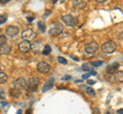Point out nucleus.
Instances as JSON below:
<instances>
[{
    "mask_svg": "<svg viewBox=\"0 0 123 114\" xmlns=\"http://www.w3.org/2000/svg\"><path fill=\"white\" fill-rule=\"evenodd\" d=\"M15 114H22V110H18L17 113H15Z\"/></svg>",
    "mask_w": 123,
    "mask_h": 114,
    "instance_id": "e433bc0d",
    "label": "nucleus"
},
{
    "mask_svg": "<svg viewBox=\"0 0 123 114\" xmlns=\"http://www.w3.org/2000/svg\"><path fill=\"white\" fill-rule=\"evenodd\" d=\"M37 26H38V29H39V30H40V31H41L42 33H45L46 26H45V22H44V21H38V24H37Z\"/></svg>",
    "mask_w": 123,
    "mask_h": 114,
    "instance_id": "a211bd4d",
    "label": "nucleus"
},
{
    "mask_svg": "<svg viewBox=\"0 0 123 114\" xmlns=\"http://www.w3.org/2000/svg\"><path fill=\"white\" fill-rule=\"evenodd\" d=\"M5 34L10 38L15 37L18 34V28L15 26H8L5 30Z\"/></svg>",
    "mask_w": 123,
    "mask_h": 114,
    "instance_id": "9d476101",
    "label": "nucleus"
},
{
    "mask_svg": "<svg viewBox=\"0 0 123 114\" xmlns=\"http://www.w3.org/2000/svg\"><path fill=\"white\" fill-rule=\"evenodd\" d=\"M18 50H20L21 52L27 53V52H29L31 50V43L28 42V41H23L18 45Z\"/></svg>",
    "mask_w": 123,
    "mask_h": 114,
    "instance_id": "9b49d317",
    "label": "nucleus"
},
{
    "mask_svg": "<svg viewBox=\"0 0 123 114\" xmlns=\"http://www.w3.org/2000/svg\"><path fill=\"white\" fill-rule=\"evenodd\" d=\"M57 61H59L60 63H62V64H67V63H68L67 59H66V58H64V57H62V56L57 57Z\"/></svg>",
    "mask_w": 123,
    "mask_h": 114,
    "instance_id": "393cba45",
    "label": "nucleus"
},
{
    "mask_svg": "<svg viewBox=\"0 0 123 114\" xmlns=\"http://www.w3.org/2000/svg\"><path fill=\"white\" fill-rule=\"evenodd\" d=\"M97 74V73H95V71H89V73H86L85 74H83L82 75V78L83 79H86V78H88L90 77V75H95Z\"/></svg>",
    "mask_w": 123,
    "mask_h": 114,
    "instance_id": "5701e85b",
    "label": "nucleus"
},
{
    "mask_svg": "<svg viewBox=\"0 0 123 114\" xmlns=\"http://www.w3.org/2000/svg\"><path fill=\"white\" fill-rule=\"evenodd\" d=\"M50 52H51L50 46H49V45H45L44 48H43V51H42V54L43 55H48Z\"/></svg>",
    "mask_w": 123,
    "mask_h": 114,
    "instance_id": "412c9836",
    "label": "nucleus"
},
{
    "mask_svg": "<svg viewBox=\"0 0 123 114\" xmlns=\"http://www.w3.org/2000/svg\"><path fill=\"white\" fill-rule=\"evenodd\" d=\"M26 114H32V109H28V110H27Z\"/></svg>",
    "mask_w": 123,
    "mask_h": 114,
    "instance_id": "2f4dec72",
    "label": "nucleus"
},
{
    "mask_svg": "<svg viewBox=\"0 0 123 114\" xmlns=\"http://www.w3.org/2000/svg\"><path fill=\"white\" fill-rule=\"evenodd\" d=\"M98 49V44L97 42H90V43L86 44L85 46V52L87 54H95V52Z\"/></svg>",
    "mask_w": 123,
    "mask_h": 114,
    "instance_id": "423d86ee",
    "label": "nucleus"
},
{
    "mask_svg": "<svg viewBox=\"0 0 123 114\" xmlns=\"http://www.w3.org/2000/svg\"><path fill=\"white\" fill-rule=\"evenodd\" d=\"M87 95H89V96H95V92H94V90L90 88V87H86L85 88V91H84Z\"/></svg>",
    "mask_w": 123,
    "mask_h": 114,
    "instance_id": "aec40b11",
    "label": "nucleus"
},
{
    "mask_svg": "<svg viewBox=\"0 0 123 114\" xmlns=\"http://www.w3.org/2000/svg\"><path fill=\"white\" fill-rule=\"evenodd\" d=\"M92 66H95V67H98V66H102L103 65V61H94L91 63Z\"/></svg>",
    "mask_w": 123,
    "mask_h": 114,
    "instance_id": "bb28decb",
    "label": "nucleus"
},
{
    "mask_svg": "<svg viewBox=\"0 0 123 114\" xmlns=\"http://www.w3.org/2000/svg\"><path fill=\"white\" fill-rule=\"evenodd\" d=\"M122 39H123V36H122Z\"/></svg>",
    "mask_w": 123,
    "mask_h": 114,
    "instance_id": "ea45409f",
    "label": "nucleus"
},
{
    "mask_svg": "<svg viewBox=\"0 0 123 114\" xmlns=\"http://www.w3.org/2000/svg\"><path fill=\"white\" fill-rule=\"evenodd\" d=\"M39 83H40V78L37 77H33V78H29L28 83H27V85H28V92H30V93L36 92Z\"/></svg>",
    "mask_w": 123,
    "mask_h": 114,
    "instance_id": "f03ea898",
    "label": "nucleus"
},
{
    "mask_svg": "<svg viewBox=\"0 0 123 114\" xmlns=\"http://www.w3.org/2000/svg\"><path fill=\"white\" fill-rule=\"evenodd\" d=\"M8 1H9V0H0V2H1V3H7Z\"/></svg>",
    "mask_w": 123,
    "mask_h": 114,
    "instance_id": "f704fd0d",
    "label": "nucleus"
},
{
    "mask_svg": "<svg viewBox=\"0 0 123 114\" xmlns=\"http://www.w3.org/2000/svg\"><path fill=\"white\" fill-rule=\"evenodd\" d=\"M0 99H5V93H4V91H0Z\"/></svg>",
    "mask_w": 123,
    "mask_h": 114,
    "instance_id": "c85d7f7f",
    "label": "nucleus"
},
{
    "mask_svg": "<svg viewBox=\"0 0 123 114\" xmlns=\"http://www.w3.org/2000/svg\"><path fill=\"white\" fill-rule=\"evenodd\" d=\"M33 20H34V17H28V21H32Z\"/></svg>",
    "mask_w": 123,
    "mask_h": 114,
    "instance_id": "c9c22d12",
    "label": "nucleus"
},
{
    "mask_svg": "<svg viewBox=\"0 0 123 114\" xmlns=\"http://www.w3.org/2000/svg\"><path fill=\"white\" fill-rule=\"evenodd\" d=\"M106 114H111V113H110V112H107V113H106Z\"/></svg>",
    "mask_w": 123,
    "mask_h": 114,
    "instance_id": "58836bf2",
    "label": "nucleus"
},
{
    "mask_svg": "<svg viewBox=\"0 0 123 114\" xmlns=\"http://www.w3.org/2000/svg\"><path fill=\"white\" fill-rule=\"evenodd\" d=\"M37 70L41 73H47L50 70V65L45 61H40L37 64Z\"/></svg>",
    "mask_w": 123,
    "mask_h": 114,
    "instance_id": "6e6552de",
    "label": "nucleus"
},
{
    "mask_svg": "<svg viewBox=\"0 0 123 114\" xmlns=\"http://www.w3.org/2000/svg\"><path fill=\"white\" fill-rule=\"evenodd\" d=\"M116 50V44L113 41H108L102 45V51L106 54H111Z\"/></svg>",
    "mask_w": 123,
    "mask_h": 114,
    "instance_id": "7ed1b4c3",
    "label": "nucleus"
},
{
    "mask_svg": "<svg viewBox=\"0 0 123 114\" xmlns=\"http://www.w3.org/2000/svg\"><path fill=\"white\" fill-rule=\"evenodd\" d=\"M87 83H88V85H94L95 82L94 81H90V79H89V81H87Z\"/></svg>",
    "mask_w": 123,
    "mask_h": 114,
    "instance_id": "c756f323",
    "label": "nucleus"
},
{
    "mask_svg": "<svg viewBox=\"0 0 123 114\" xmlns=\"http://www.w3.org/2000/svg\"><path fill=\"white\" fill-rule=\"evenodd\" d=\"M106 1H107V0H97V2H98V3H104Z\"/></svg>",
    "mask_w": 123,
    "mask_h": 114,
    "instance_id": "72a5a7b5",
    "label": "nucleus"
},
{
    "mask_svg": "<svg viewBox=\"0 0 123 114\" xmlns=\"http://www.w3.org/2000/svg\"><path fill=\"white\" fill-rule=\"evenodd\" d=\"M114 81L117 83H123V70H119L114 74Z\"/></svg>",
    "mask_w": 123,
    "mask_h": 114,
    "instance_id": "2eb2a0df",
    "label": "nucleus"
},
{
    "mask_svg": "<svg viewBox=\"0 0 123 114\" xmlns=\"http://www.w3.org/2000/svg\"><path fill=\"white\" fill-rule=\"evenodd\" d=\"M12 86H13L14 89L21 91V90H24L27 87V82H26V79L24 78H20L15 79V81L13 82Z\"/></svg>",
    "mask_w": 123,
    "mask_h": 114,
    "instance_id": "0eeeda50",
    "label": "nucleus"
},
{
    "mask_svg": "<svg viewBox=\"0 0 123 114\" xmlns=\"http://www.w3.org/2000/svg\"><path fill=\"white\" fill-rule=\"evenodd\" d=\"M7 79H8V77H7V74L4 73H0V83H4L7 82Z\"/></svg>",
    "mask_w": 123,
    "mask_h": 114,
    "instance_id": "6ab92c4d",
    "label": "nucleus"
},
{
    "mask_svg": "<svg viewBox=\"0 0 123 114\" xmlns=\"http://www.w3.org/2000/svg\"><path fill=\"white\" fill-rule=\"evenodd\" d=\"M118 67H119V63H118V62H114V63H112V64H109V65L107 66L106 70H107L108 73H112L113 71H115V70L118 69Z\"/></svg>",
    "mask_w": 123,
    "mask_h": 114,
    "instance_id": "4468645a",
    "label": "nucleus"
},
{
    "mask_svg": "<svg viewBox=\"0 0 123 114\" xmlns=\"http://www.w3.org/2000/svg\"><path fill=\"white\" fill-rule=\"evenodd\" d=\"M0 52H1V51H0Z\"/></svg>",
    "mask_w": 123,
    "mask_h": 114,
    "instance_id": "a19ab883",
    "label": "nucleus"
},
{
    "mask_svg": "<svg viewBox=\"0 0 123 114\" xmlns=\"http://www.w3.org/2000/svg\"><path fill=\"white\" fill-rule=\"evenodd\" d=\"M106 78L108 79V81H114V74L113 73H108L107 75H106Z\"/></svg>",
    "mask_w": 123,
    "mask_h": 114,
    "instance_id": "cd10ccee",
    "label": "nucleus"
},
{
    "mask_svg": "<svg viewBox=\"0 0 123 114\" xmlns=\"http://www.w3.org/2000/svg\"><path fill=\"white\" fill-rule=\"evenodd\" d=\"M91 63H84L83 65H82V69L84 71H91Z\"/></svg>",
    "mask_w": 123,
    "mask_h": 114,
    "instance_id": "4be33fe9",
    "label": "nucleus"
},
{
    "mask_svg": "<svg viewBox=\"0 0 123 114\" xmlns=\"http://www.w3.org/2000/svg\"><path fill=\"white\" fill-rule=\"evenodd\" d=\"M43 48H44V45L42 44L40 41H36L31 45V50H33V52L35 53V54H38V53L42 52L43 51Z\"/></svg>",
    "mask_w": 123,
    "mask_h": 114,
    "instance_id": "1a4fd4ad",
    "label": "nucleus"
},
{
    "mask_svg": "<svg viewBox=\"0 0 123 114\" xmlns=\"http://www.w3.org/2000/svg\"><path fill=\"white\" fill-rule=\"evenodd\" d=\"M1 105H2V106H6V105H7V103H4V102H1Z\"/></svg>",
    "mask_w": 123,
    "mask_h": 114,
    "instance_id": "4c0bfd02",
    "label": "nucleus"
},
{
    "mask_svg": "<svg viewBox=\"0 0 123 114\" xmlns=\"http://www.w3.org/2000/svg\"><path fill=\"white\" fill-rule=\"evenodd\" d=\"M0 51L2 53H4V54H8V53H10V51H11V46L8 44L2 45V46H0Z\"/></svg>",
    "mask_w": 123,
    "mask_h": 114,
    "instance_id": "dca6fc26",
    "label": "nucleus"
},
{
    "mask_svg": "<svg viewBox=\"0 0 123 114\" xmlns=\"http://www.w3.org/2000/svg\"><path fill=\"white\" fill-rule=\"evenodd\" d=\"M62 21H63L68 26H76L77 25H78V22H79L78 18L72 16H70V14L62 16Z\"/></svg>",
    "mask_w": 123,
    "mask_h": 114,
    "instance_id": "20e7f679",
    "label": "nucleus"
},
{
    "mask_svg": "<svg viewBox=\"0 0 123 114\" xmlns=\"http://www.w3.org/2000/svg\"><path fill=\"white\" fill-rule=\"evenodd\" d=\"M6 21H7V16H4V14H0V25L4 24Z\"/></svg>",
    "mask_w": 123,
    "mask_h": 114,
    "instance_id": "a878e982",
    "label": "nucleus"
},
{
    "mask_svg": "<svg viewBox=\"0 0 123 114\" xmlns=\"http://www.w3.org/2000/svg\"><path fill=\"white\" fill-rule=\"evenodd\" d=\"M53 83H55V78H50L47 82L45 83V85L43 86L42 92L45 93V92H47V91H49V90H50V89L52 88V87H53Z\"/></svg>",
    "mask_w": 123,
    "mask_h": 114,
    "instance_id": "f8f14e48",
    "label": "nucleus"
},
{
    "mask_svg": "<svg viewBox=\"0 0 123 114\" xmlns=\"http://www.w3.org/2000/svg\"><path fill=\"white\" fill-rule=\"evenodd\" d=\"M71 78H70V75H65V77L63 78V79L64 81H66V79H70Z\"/></svg>",
    "mask_w": 123,
    "mask_h": 114,
    "instance_id": "7c9ffc66",
    "label": "nucleus"
},
{
    "mask_svg": "<svg viewBox=\"0 0 123 114\" xmlns=\"http://www.w3.org/2000/svg\"><path fill=\"white\" fill-rule=\"evenodd\" d=\"M63 30H64V26L60 21H55L51 25V28L49 30V34H50V36H59L62 34Z\"/></svg>",
    "mask_w": 123,
    "mask_h": 114,
    "instance_id": "f257e3e1",
    "label": "nucleus"
},
{
    "mask_svg": "<svg viewBox=\"0 0 123 114\" xmlns=\"http://www.w3.org/2000/svg\"><path fill=\"white\" fill-rule=\"evenodd\" d=\"M37 34L31 29H28V30H25L24 32L22 33V38L24 39V41H31V40H34L36 38Z\"/></svg>",
    "mask_w": 123,
    "mask_h": 114,
    "instance_id": "39448f33",
    "label": "nucleus"
},
{
    "mask_svg": "<svg viewBox=\"0 0 123 114\" xmlns=\"http://www.w3.org/2000/svg\"><path fill=\"white\" fill-rule=\"evenodd\" d=\"M87 6V3L85 1H76V0H74L73 1V7H74L75 9H84L85 7Z\"/></svg>",
    "mask_w": 123,
    "mask_h": 114,
    "instance_id": "ddd939ff",
    "label": "nucleus"
},
{
    "mask_svg": "<svg viewBox=\"0 0 123 114\" xmlns=\"http://www.w3.org/2000/svg\"><path fill=\"white\" fill-rule=\"evenodd\" d=\"M117 113H118V114H123V109H119V110H117Z\"/></svg>",
    "mask_w": 123,
    "mask_h": 114,
    "instance_id": "473e14b6",
    "label": "nucleus"
},
{
    "mask_svg": "<svg viewBox=\"0 0 123 114\" xmlns=\"http://www.w3.org/2000/svg\"><path fill=\"white\" fill-rule=\"evenodd\" d=\"M6 44V37L4 35H0V46Z\"/></svg>",
    "mask_w": 123,
    "mask_h": 114,
    "instance_id": "b1692460",
    "label": "nucleus"
},
{
    "mask_svg": "<svg viewBox=\"0 0 123 114\" xmlns=\"http://www.w3.org/2000/svg\"><path fill=\"white\" fill-rule=\"evenodd\" d=\"M9 95H10V96H12V97L18 98V97H20V95H21V91L14 89V88L13 89H10L9 90Z\"/></svg>",
    "mask_w": 123,
    "mask_h": 114,
    "instance_id": "f3484780",
    "label": "nucleus"
}]
</instances>
